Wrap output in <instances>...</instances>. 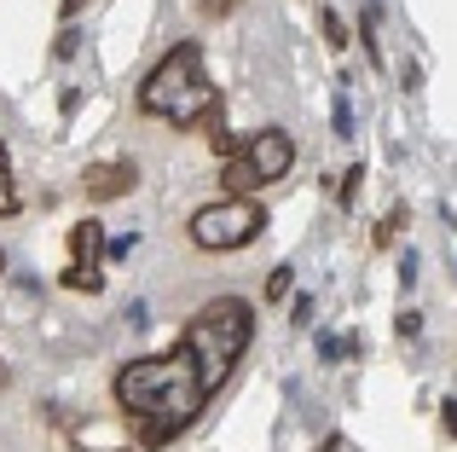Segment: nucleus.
<instances>
[{
	"mask_svg": "<svg viewBox=\"0 0 457 452\" xmlns=\"http://www.w3.org/2000/svg\"><path fill=\"white\" fill-rule=\"evenodd\" d=\"M261 232H267V209H261L255 197H220V204H203L197 215H191V244L214 249V255L255 244Z\"/></svg>",
	"mask_w": 457,
	"mask_h": 452,
	"instance_id": "4",
	"label": "nucleus"
},
{
	"mask_svg": "<svg viewBox=\"0 0 457 452\" xmlns=\"http://www.w3.org/2000/svg\"><path fill=\"white\" fill-rule=\"evenodd\" d=\"M324 452H347V441H342V435H336V441H324Z\"/></svg>",
	"mask_w": 457,
	"mask_h": 452,
	"instance_id": "16",
	"label": "nucleus"
},
{
	"mask_svg": "<svg viewBox=\"0 0 457 452\" xmlns=\"http://www.w3.org/2000/svg\"><path fill=\"white\" fill-rule=\"evenodd\" d=\"M81 12H87V0H58V18H64V23L81 18Z\"/></svg>",
	"mask_w": 457,
	"mask_h": 452,
	"instance_id": "15",
	"label": "nucleus"
},
{
	"mask_svg": "<svg viewBox=\"0 0 457 452\" xmlns=\"http://www.w3.org/2000/svg\"><path fill=\"white\" fill-rule=\"evenodd\" d=\"M99 249H104V226L99 221H81L70 232V267H64V290H99L104 272H99Z\"/></svg>",
	"mask_w": 457,
	"mask_h": 452,
	"instance_id": "5",
	"label": "nucleus"
},
{
	"mask_svg": "<svg viewBox=\"0 0 457 452\" xmlns=\"http://www.w3.org/2000/svg\"><path fill=\"white\" fill-rule=\"evenodd\" d=\"M214 99H220V93H214V81H209V64H203L197 41L168 46L151 64V76L139 81V111L156 116V122H168V128H197Z\"/></svg>",
	"mask_w": 457,
	"mask_h": 452,
	"instance_id": "2",
	"label": "nucleus"
},
{
	"mask_svg": "<svg viewBox=\"0 0 457 452\" xmlns=\"http://www.w3.org/2000/svg\"><path fill=\"white\" fill-rule=\"evenodd\" d=\"M139 186V169L128 157H111V163H93L87 174H81V192L93 197V204H116V197H128Z\"/></svg>",
	"mask_w": 457,
	"mask_h": 452,
	"instance_id": "6",
	"label": "nucleus"
},
{
	"mask_svg": "<svg viewBox=\"0 0 457 452\" xmlns=\"http://www.w3.org/2000/svg\"><path fill=\"white\" fill-rule=\"evenodd\" d=\"M0 389H6V360H0Z\"/></svg>",
	"mask_w": 457,
	"mask_h": 452,
	"instance_id": "17",
	"label": "nucleus"
},
{
	"mask_svg": "<svg viewBox=\"0 0 457 452\" xmlns=\"http://www.w3.org/2000/svg\"><path fill=\"white\" fill-rule=\"evenodd\" d=\"M18 209H23V197H18V186H12V157H6V146H0V221L18 215Z\"/></svg>",
	"mask_w": 457,
	"mask_h": 452,
	"instance_id": "7",
	"label": "nucleus"
},
{
	"mask_svg": "<svg viewBox=\"0 0 457 452\" xmlns=\"http://www.w3.org/2000/svg\"><path fill=\"white\" fill-rule=\"evenodd\" d=\"M336 134H353V111H347V99H336Z\"/></svg>",
	"mask_w": 457,
	"mask_h": 452,
	"instance_id": "14",
	"label": "nucleus"
},
{
	"mask_svg": "<svg viewBox=\"0 0 457 452\" xmlns=\"http://www.w3.org/2000/svg\"><path fill=\"white\" fill-rule=\"evenodd\" d=\"M290 284H295V272H290V267H272V279H267V302H284V296H290Z\"/></svg>",
	"mask_w": 457,
	"mask_h": 452,
	"instance_id": "10",
	"label": "nucleus"
},
{
	"mask_svg": "<svg viewBox=\"0 0 457 452\" xmlns=\"http://www.w3.org/2000/svg\"><path fill=\"white\" fill-rule=\"evenodd\" d=\"M290 163H295V139L284 134V128H261L244 151H232V157H226L220 186H226V197H249L255 186L290 174Z\"/></svg>",
	"mask_w": 457,
	"mask_h": 452,
	"instance_id": "3",
	"label": "nucleus"
},
{
	"mask_svg": "<svg viewBox=\"0 0 457 452\" xmlns=\"http://www.w3.org/2000/svg\"><path fill=\"white\" fill-rule=\"evenodd\" d=\"M359 29H365V46L377 53V64H382V29H377V6H365V18H359Z\"/></svg>",
	"mask_w": 457,
	"mask_h": 452,
	"instance_id": "11",
	"label": "nucleus"
},
{
	"mask_svg": "<svg viewBox=\"0 0 457 452\" xmlns=\"http://www.w3.org/2000/svg\"><path fill=\"white\" fill-rule=\"evenodd\" d=\"M249 337H255V314L244 296H214L209 307H197L186 325V337L156 360H134L116 372V406L134 418L139 447H168L174 435L191 430L203 406L226 389L232 365L244 360Z\"/></svg>",
	"mask_w": 457,
	"mask_h": 452,
	"instance_id": "1",
	"label": "nucleus"
},
{
	"mask_svg": "<svg viewBox=\"0 0 457 452\" xmlns=\"http://www.w3.org/2000/svg\"><path fill=\"white\" fill-rule=\"evenodd\" d=\"M197 6H203V18H232L237 0H197Z\"/></svg>",
	"mask_w": 457,
	"mask_h": 452,
	"instance_id": "13",
	"label": "nucleus"
},
{
	"mask_svg": "<svg viewBox=\"0 0 457 452\" xmlns=\"http://www.w3.org/2000/svg\"><path fill=\"white\" fill-rule=\"evenodd\" d=\"M324 41H330L336 53H342V46H347V23L336 18V12H324Z\"/></svg>",
	"mask_w": 457,
	"mask_h": 452,
	"instance_id": "12",
	"label": "nucleus"
},
{
	"mask_svg": "<svg viewBox=\"0 0 457 452\" xmlns=\"http://www.w3.org/2000/svg\"><path fill=\"white\" fill-rule=\"evenodd\" d=\"M0 272H6V249H0Z\"/></svg>",
	"mask_w": 457,
	"mask_h": 452,
	"instance_id": "18",
	"label": "nucleus"
},
{
	"mask_svg": "<svg viewBox=\"0 0 457 452\" xmlns=\"http://www.w3.org/2000/svg\"><path fill=\"white\" fill-rule=\"evenodd\" d=\"M400 226H405V209H394L388 221H377V232H370V244H377V249H388L394 238H400Z\"/></svg>",
	"mask_w": 457,
	"mask_h": 452,
	"instance_id": "8",
	"label": "nucleus"
},
{
	"mask_svg": "<svg viewBox=\"0 0 457 452\" xmlns=\"http://www.w3.org/2000/svg\"><path fill=\"white\" fill-rule=\"evenodd\" d=\"M359 180H365V169H359V163H353V169L342 174V186H336V204H342V209H347V204H353V197H359Z\"/></svg>",
	"mask_w": 457,
	"mask_h": 452,
	"instance_id": "9",
	"label": "nucleus"
}]
</instances>
